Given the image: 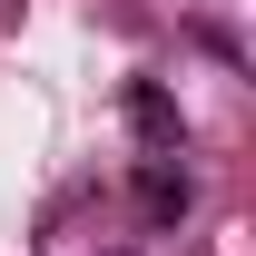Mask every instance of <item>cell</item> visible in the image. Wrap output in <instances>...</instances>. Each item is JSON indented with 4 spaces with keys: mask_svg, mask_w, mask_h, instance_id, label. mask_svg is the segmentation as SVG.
I'll return each instance as SVG.
<instances>
[{
    "mask_svg": "<svg viewBox=\"0 0 256 256\" xmlns=\"http://www.w3.org/2000/svg\"><path fill=\"white\" fill-rule=\"evenodd\" d=\"M128 128H138L158 158H178V138H188V128H178V98H168L158 79H138V89H128Z\"/></svg>",
    "mask_w": 256,
    "mask_h": 256,
    "instance_id": "7a4b0ae2",
    "label": "cell"
},
{
    "mask_svg": "<svg viewBox=\"0 0 256 256\" xmlns=\"http://www.w3.org/2000/svg\"><path fill=\"white\" fill-rule=\"evenodd\" d=\"M188 207H197L188 168H168V158H148V168H138V217H148V226H178Z\"/></svg>",
    "mask_w": 256,
    "mask_h": 256,
    "instance_id": "6da1fadb",
    "label": "cell"
}]
</instances>
